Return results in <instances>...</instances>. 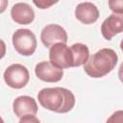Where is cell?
I'll return each instance as SVG.
<instances>
[{
    "label": "cell",
    "mask_w": 123,
    "mask_h": 123,
    "mask_svg": "<svg viewBox=\"0 0 123 123\" xmlns=\"http://www.w3.org/2000/svg\"><path fill=\"white\" fill-rule=\"evenodd\" d=\"M39 104L46 110L58 113L70 111L75 106L74 94L64 87H45L37 94Z\"/></svg>",
    "instance_id": "1"
},
{
    "label": "cell",
    "mask_w": 123,
    "mask_h": 123,
    "mask_svg": "<svg viewBox=\"0 0 123 123\" xmlns=\"http://www.w3.org/2000/svg\"><path fill=\"white\" fill-rule=\"evenodd\" d=\"M118 57L116 52L111 48H102L91 55L84 64L85 72L92 78H101L114 69Z\"/></svg>",
    "instance_id": "2"
},
{
    "label": "cell",
    "mask_w": 123,
    "mask_h": 123,
    "mask_svg": "<svg viewBox=\"0 0 123 123\" xmlns=\"http://www.w3.org/2000/svg\"><path fill=\"white\" fill-rule=\"evenodd\" d=\"M12 44L19 54L31 56L37 49V38L31 30L18 29L12 35Z\"/></svg>",
    "instance_id": "3"
},
{
    "label": "cell",
    "mask_w": 123,
    "mask_h": 123,
    "mask_svg": "<svg viewBox=\"0 0 123 123\" xmlns=\"http://www.w3.org/2000/svg\"><path fill=\"white\" fill-rule=\"evenodd\" d=\"M30 79V74L28 69L20 64L13 63L7 67L4 72V81L5 83L12 88L19 89L24 87Z\"/></svg>",
    "instance_id": "4"
},
{
    "label": "cell",
    "mask_w": 123,
    "mask_h": 123,
    "mask_svg": "<svg viewBox=\"0 0 123 123\" xmlns=\"http://www.w3.org/2000/svg\"><path fill=\"white\" fill-rule=\"evenodd\" d=\"M49 60L54 66L60 69L73 67L72 52L70 47L65 43H56L51 46L49 50Z\"/></svg>",
    "instance_id": "5"
},
{
    "label": "cell",
    "mask_w": 123,
    "mask_h": 123,
    "mask_svg": "<svg viewBox=\"0 0 123 123\" xmlns=\"http://www.w3.org/2000/svg\"><path fill=\"white\" fill-rule=\"evenodd\" d=\"M40 39L45 47H51L56 43L66 44L67 33L61 25L48 24L41 30Z\"/></svg>",
    "instance_id": "6"
},
{
    "label": "cell",
    "mask_w": 123,
    "mask_h": 123,
    "mask_svg": "<svg viewBox=\"0 0 123 123\" xmlns=\"http://www.w3.org/2000/svg\"><path fill=\"white\" fill-rule=\"evenodd\" d=\"M35 73L37 77L47 83H57L62 80L63 76V70L54 66L50 62L43 61L36 65Z\"/></svg>",
    "instance_id": "7"
},
{
    "label": "cell",
    "mask_w": 123,
    "mask_h": 123,
    "mask_svg": "<svg viewBox=\"0 0 123 123\" xmlns=\"http://www.w3.org/2000/svg\"><path fill=\"white\" fill-rule=\"evenodd\" d=\"M12 109L17 117H22L24 115H36L37 112V104L33 97L22 95L13 100Z\"/></svg>",
    "instance_id": "8"
},
{
    "label": "cell",
    "mask_w": 123,
    "mask_h": 123,
    "mask_svg": "<svg viewBox=\"0 0 123 123\" xmlns=\"http://www.w3.org/2000/svg\"><path fill=\"white\" fill-rule=\"evenodd\" d=\"M123 31V17L122 14H111L109 15L101 25L102 36L107 40H111L115 35L122 33Z\"/></svg>",
    "instance_id": "9"
},
{
    "label": "cell",
    "mask_w": 123,
    "mask_h": 123,
    "mask_svg": "<svg viewBox=\"0 0 123 123\" xmlns=\"http://www.w3.org/2000/svg\"><path fill=\"white\" fill-rule=\"evenodd\" d=\"M11 16L15 23L27 25L34 21L35 12L29 4L18 2L12 6L11 10Z\"/></svg>",
    "instance_id": "10"
},
{
    "label": "cell",
    "mask_w": 123,
    "mask_h": 123,
    "mask_svg": "<svg viewBox=\"0 0 123 123\" xmlns=\"http://www.w3.org/2000/svg\"><path fill=\"white\" fill-rule=\"evenodd\" d=\"M75 16L84 24H92L99 17V10L91 2H82L75 9Z\"/></svg>",
    "instance_id": "11"
},
{
    "label": "cell",
    "mask_w": 123,
    "mask_h": 123,
    "mask_svg": "<svg viewBox=\"0 0 123 123\" xmlns=\"http://www.w3.org/2000/svg\"><path fill=\"white\" fill-rule=\"evenodd\" d=\"M73 56V67H78L86 62L89 58V50L86 44L74 43L70 46Z\"/></svg>",
    "instance_id": "12"
},
{
    "label": "cell",
    "mask_w": 123,
    "mask_h": 123,
    "mask_svg": "<svg viewBox=\"0 0 123 123\" xmlns=\"http://www.w3.org/2000/svg\"><path fill=\"white\" fill-rule=\"evenodd\" d=\"M109 7L114 14H122L123 13V1L122 0H112L109 1Z\"/></svg>",
    "instance_id": "13"
},
{
    "label": "cell",
    "mask_w": 123,
    "mask_h": 123,
    "mask_svg": "<svg viewBox=\"0 0 123 123\" xmlns=\"http://www.w3.org/2000/svg\"><path fill=\"white\" fill-rule=\"evenodd\" d=\"M106 123H123V111L121 110L116 111L108 118Z\"/></svg>",
    "instance_id": "14"
},
{
    "label": "cell",
    "mask_w": 123,
    "mask_h": 123,
    "mask_svg": "<svg viewBox=\"0 0 123 123\" xmlns=\"http://www.w3.org/2000/svg\"><path fill=\"white\" fill-rule=\"evenodd\" d=\"M18 123H40V121L35 115H24L20 117Z\"/></svg>",
    "instance_id": "15"
},
{
    "label": "cell",
    "mask_w": 123,
    "mask_h": 123,
    "mask_svg": "<svg viewBox=\"0 0 123 123\" xmlns=\"http://www.w3.org/2000/svg\"><path fill=\"white\" fill-rule=\"evenodd\" d=\"M56 3H57V1H43V0H41V1H34V4L37 7H38L39 9H48L49 7H51L52 5H54Z\"/></svg>",
    "instance_id": "16"
},
{
    "label": "cell",
    "mask_w": 123,
    "mask_h": 123,
    "mask_svg": "<svg viewBox=\"0 0 123 123\" xmlns=\"http://www.w3.org/2000/svg\"><path fill=\"white\" fill-rule=\"evenodd\" d=\"M5 54H6V44L2 39H0V60L4 58Z\"/></svg>",
    "instance_id": "17"
},
{
    "label": "cell",
    "mask_w": 123,
    "mask_h": 123,
    "mask_svg": "<svg viewBox=\"0 0 123 123\" xmlns=\"http://www.w3.org/2000/svg\"><path fill=\"white\" fill-rule=\"evenodd\" d=\"M8 6V1L7 0H0V13L6 11Z\"/></svg>",
    "instance_id": "18"
},
{
    "label": "cell",
    "mask_w": 123,
    "mask_h": 123,
    "mask_svg": "<svg viewBox=\"0 0 123 123\" xmlns=\"http://www.w3.org/2000/svg\"><path fill=\"white\" fill-rule=\"evenodd\" d=\"M0 123H5V122H4V120L2 119V117H1V116H0Z\"/></svg>",
    "instance_id": "19"
}]
</instances>
